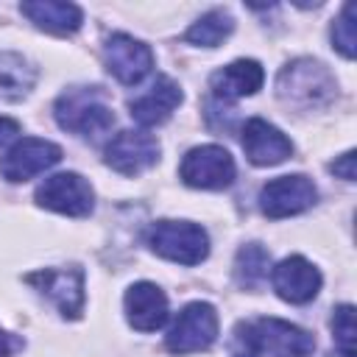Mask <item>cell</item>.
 <instances>
[{"label": "cell", "mask_w": 357, "mask_h": 357, "mask_svg": "<svg viewBox=\"0 0 357 357\" xmlns=\"http://www.w3.org/2000/svg\"><path fill=\"white\" fill-rule=\"evenodd\" d=\"M315 337L282 318H254L243 321L234 329L231 357H310Z\"/></svg>", "instance_id": "1"}, {"label": "cell", "mask_w": 357, "mask_h": 357, "mask_svg": "<svg viewBox=\"0 0 357 357\" xmlns=\"http://www.w3.org/2000/svg\"><path fill=\"white\" fill-rule=\"evenodd\" d=\"M276 92L284 106L310 112V109L329 106L337 95V84L321 61L296 59L287 67H282V73L276 78Z\"/></svg>", "instance_id": "2"}, {"label": "cell", "mask_w": 357, "mask_h": 357, "mask_svg": "<svg viewBox=\"0 0 357 357\" xmlns=\"http://www.w3.org/2000/svg\"><path fill=\"white\" fill-rule=\"evenodd\" d=\"M56 123L78 137H98L114 126V112L98 86H73L56 98Z\"/></svg>", "instance_id": "3"}, {"label": "cell", "mask_w": 357, "mask_h": 357, "mask_svg": "<svg viewBox=\"0 0 357 357\" xmlns=\"http://www.w3.org/2000/svg\"><path fill=\"white\" fill-rule=\"evenodd\" d=\"M145 243L153 254L178 265H198L209 254V234L190 220H156L148 229Z\"/></svg>", "instance_id": "4"}, {"label": "cell", "mask_w": 357, "mask_h": 357, "mask_svg": "<svg viewBox=\"0 0 357 357\" xmlns=\"http://www.w3.org/2000/svg\"><path fill=\"white\" fill-rule=\"evenodd\" d=\"M215 337H218V312H215V307L206 304V301H192L178 312V318L167 329L165 346L173 354H192V351L209 349L215 343Z\"/></svg>", "instance_id": "5"}, {"label": "cell", "mask_w": 357, "mask_h": 357, "mask_svg": "<svg viewBox=\"0 0 357 357\" xmlns=\"http://www.w3.org/2000/svg\"><path fill=\"white\" fill-rule=\"evenodd\" d=\"M178 176L187 187L198 190H223L234 181L237 167L226 148L220 145H198L184 153Z\"/></svg>", "instance_id": "6"}, {"label": "cell", "mask_w": 357, "mask_h": 357, "mask_svg": "<svg viewBox=\"0 0 357 357\" xmlns=\"http://www.w3.org/2000/svg\"><path fill=\"white\" fill-rule=\"evenodd\" d=\"M36 204L45 209H53L59 215L70 218H84L95 206V192L89 181L78 173H56L45 178L36 187Z\"/></svg>", "instance_id": "7"}, {"label": "cell", "mask_w": 357, "mask_h": 357, "mask_svg": "<svg viewBox=\"0 0 357 357\" xmlns=\"http://www.w3.org/2000/svg\"><path fill=\"white\" fill-rule=\"evenodd\" d=\"M31 287L47 296L64 318H81L84 312V271L81 268H42L25 276Z\"/></svg>", "instance_id": "8"}, {"label": "cell", "mask_w": 357, "mask_h": 357, "mask_svg": "<svg viewBox=\"0 0 357 357\" xmlns=\"http://www.w3.org/2000/svg\"><path fill=\"white\" fill-rule=\"evenodd\" d=\"M315 198H318V190L307 176H301V173L279 176L259 190V209H262V215L279 220V218H290V215L310 209L315 204Z\"/></svg>", "instance_id": "9"}, {"label": "cell", "mask_w": 357, "mask_h": 357, "mask_svg": "<svg viewBox=\"0 0 357 357\" xmlns=\"http://www.w3.org/2000/svg\"><path fill=\"white\" fill-rule=\"evenodd\" d=\"M156 159H159V142L145 131L126 128L114 134L106 145V165L123 176H139L142 170L153 167Z\"/></svg>", "instance_id": "10"}, {"label": "cell", "mask_w": 357, "mask_h": 357, "mask_svg": "<svg viewBox=\"0 0 357 357\" xmlns=\"http://www.w3.org/2000/svg\"><path fill=\"white\" fill-rule=\"evenodd\" d=\"M61 159V148L50 139L39 137H22L3 159H0V176L6 181H28L47 167H53Z\"/></svg>", "instance_id": "11"}, {"label": "cell", "mask_w": 357, "mask_h": 357, "mask_svg": "<svg viewBox=\"0 0 357 357\" xmlns=\"http://www.w3.org/2000/svg\"><path fill=\"white\" fill-rule=\"evenodd\" d=\"M103 59H106V67L109 73L126 84V86H134L139 84L151 67H153V53L145 42L128 36V33H112L106 39V47H103Z\"/></svg>", "instance_id": "12"}, {"label": "cell", "mask_w": 357, "mask_h": 357, "mask_svg": "<svg viewBox=\"0 0 357 357\" xmlns=\"http://www.w3.org/2000/svg\"><path fill=\"white\" fill-rule=\"evenodd\" d=\"M271 282L279 298L290 301V304H307L318 296L321 290V271L304 259V257H284L273 271H271Z\"/></svg>", "instance_id": "13"}, {"label": "cell", "mask_w": 357, "mask_h": 357, "mask_svg": "<svg viewBox=\"0 0 357 357\" xmlns=\"http://www.w3.org/2000/svg\"><path fill=\"white\" fill-rule=\"evenodd\" d=\"M243 151L248 156L251 165L257 167H271L284 162L293 153V142L268 120L262 117H251L243 126Z\"/></svg>", "instance_id": "14"}, {"label": "cell", "mask_w": 357, "mask_h": 357, "mask_svg": "<svg viewBox=\"0 0 357 357\" xmlns=\"http://www.w3.org/2000/svg\"><path fill=\"white\" fill-rule=\"evenodd\" d=\"M126 318L137 332H156L167 321V296L153 282H137L126 290Z\"/></svg>", "instance_id": "15"}, {"label": "cell", "mask_w": 357, "mask_h": 357, "mask_svg": "<svg viewBox=\"0 0 357 357\" xmlns=\"http://www.w3.org/2000/svg\"><path fill=\"white\" fill-rule=\"evenodd\" d=\"M181 103V89L173 78L167 75H159L148 92H142L139 98L128 100V114L139 123V126H162L173 112L176 106Z\"/></svg>", "instance_id": "16"}, {"label": "cell", "mask_w": 357, "mask_h": 357, "mask_svg": "<svg viewBox=\"0 0 357 357\" xmlns=\"http://www.w3.org/2000/svg\"><path fill=\"white\" fill-rule=\"evenodd\" d=\"M265 81V70L259 61L254 59H237L231 64H226L223 70L212 73L209 78V86H212V95L223 103L229 100H240V98H248L254 95Z\"/></svg>", "instance_id": "17"}, {"label": "cell", "mask_w": 357, "mask_h": 357, "mask_svg": "<svg viewBox=\"0 0 357 357\" xmlns=\"http://www.w3.org/2000/svg\"><path fill=\"white\" fill-rule=\"evenodd\" d=\"M20 11L36 28L50 33H75L84 22V11L75 3H64V0H28L20 6Z\"/></svg>", "instance_id": "18"}, {"label": "cell", "mask_w": 357, "mask_h": 357, "mask_svg": "<svg viewBox=\"0 0 357 357\" xmlns=\"http://www.w3.org/2000/svg\"><path fill=\"white\" fill-rule=\"evenodd\" d=\"M36 84V67L11 50H0V103L22 100Z\"/></svg>", "instance_id": "19"}, {"label": "cell", "mask_w": 357, "mask_h": 357, "mask_svg": "<svg viewBox=\"0 0 357 357\" xmlns=\"http://www.w3.org/2000/svg\"><path fill=\"white\" fill-rule=\"evenodd\" d=\"M231 31H234L231 14L223 11V8H212V11H206L201 20H195L190 25V31L184 33V39L190 45H198V47H218Z\"/></svg>", "instance_id": "20"}, {"label": "cell", "mask_w": 357, "mask_h": 357, "mask_svg": "<svg viewBox=\"0 0 357 357\" xmlns=\"http://www.w3.org/2000/svg\"><path fill=\"white\" fill-rule=\"evenodd\" d=\"M268 268H271V254L265 245L259 243H248L237 251V259H234V279L240 287H259L262 279L268 276Z\"/></svg>", "instance_id": "21"}, {"label": "cell", "mask_w": 357, "mask_h": 357, "mask_svg": "<svg viewBox=\"0 0 357 357\" xmlns=\"http://www.w3.org/2000/svg\"><path fill=\"white\" fill-rule=\"evenodd\" d=\"M332 47L346 56V59H354V50H357V33H354V3H346L340 17L332 22Z\"/></svg>", "instance_id": "22"}, {"label": "cell", "mask_w": 357, "mask_h": 357, "mask_svg": "<svg viewBox=\"0 0 357 357\" xmlns=\"http://www.w3.org/2000/svg\"><path fill=\"white\" fill-rule=\"evenodd\" d=\"M332 335H335V349L340 357H354V307L340 304L332 315Z\"/></svg>", "instance_id": "23"}, {"label": "cell", "mask_w": 357, "mask_h": 357, "mask_svg": "<svg viewBox=\"0 0 357 357\" xmlns=\"http://www.w3.org/2000/svg\"><path fill=\"white\" fill-rule=\"evenodd\" d=\"M329 170H332L335 176L346 178V181H354V151H346L343 156H337V159L329 165Z\"/></svg>", "instance_id": "24"}, {"label": "cell", "mask_w": 357, "mask_h": 357, "mask_svg": "<svg viewBox=\"0 0 357 357\" xmlns=\"http://www.w3.org/2000/svg\"><path fill=\"white\" fill-rule=\"evenodd\" d=\"M17 134H20V123L11 120V117H0V145L11 142Z\"/></svg>", "instance_id": "25"}, {"label": "cell", "mask_w": 357, "mask_h": 357, "mask_svg": "<svg viewBox=\"0 0 357 357\" xmlns=\"http://www.w3.org/2000/svg\"><path fill=\"white\" fill-rule=\"evenodd\" d=\"M22 343L17 340V337H11L8 332H3L0 329V357H11V351H17Z\"/></svg>", "instance_id": "26"}, {"label": "cell", "mask_w": 357, "mask_h": 357, "mask_svg": "<svg viewBox=\"0 0 357 357\" xmlns=\"http://www.w3.org/2000/svg\"><path fill=\"white\" fill-rule=\"evenodd\" d=\"M329 357H340V354H329Z\"/></svg>", "instance_id": "27"}]
</instances>
